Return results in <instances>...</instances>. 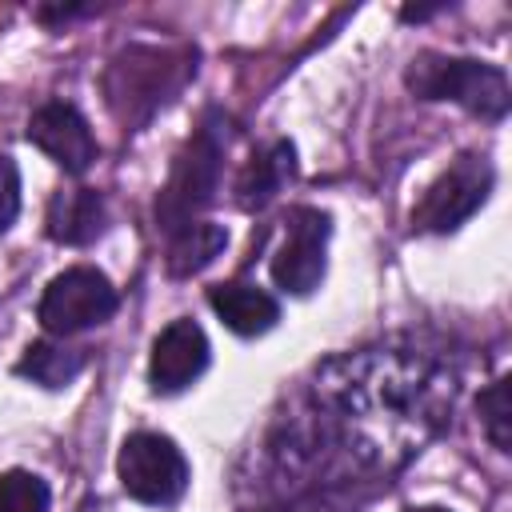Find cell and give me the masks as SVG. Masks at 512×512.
Here are the masks:
<instances>
[{"label": "cell", "mask_w": 512, "mask_h": 512, "mask_svg": "<svg viewBox=\"0 0 512 512\" xmlns=\"http://www.w3.org/2000/svg\"><path fill=\"white\" fill-rule=\"evenodd\" d=\"M404 512H452V508H444V504H412Z\"/></svg>", "instance_id": "cell-20"}, {"label": "cell", "mask_w": 512, "mask_h": 512, "mask_svg": "<svg viewBox=\"0 0 512 512\" xmlns=\"http://www.w3.org/2000/svg\"><path fill=\"white\" fill-rule=\"evenodd\" d=\"M456 368L412 344H372L328 356L312 376V416L352 472H396L452 420Z\"/></svg>", "instance_id": "cell-1"}, {"label": "cell", "mask_w": 512, "mask_h": 512, "mask_svg": "<svg viewBox=\"0 0 512 512\" xmlns=\"http://www.w3.org/2000/svg\"><path fill=\"white\" fill-rule=\"evenodd\" d=\"M52 492L48 484L28 468L0 472V512H48Z\"/></svg>", "instance_id": "cell-17"}, {"label": "cell", "mask_w": 512, "mask_h": 512, "mask_svg": "<svg viewBox=\"0 0 512 512\" xmlns=\"http://www.w3.org/2000/svg\"><path fill=\"white\" fill-rule=\"evenodd\" d=\"M224 248H228V228L224 224L192 220L188 228L172 232V240H168V272L172 276H192V272L208 268Z\"/></svg>", "instance_id": "cell-15"}, {"label": "cell", "mask_w": 512, "mask_h": 512, "mask_svg": "<svg viewBox=\"0 0 512 512\" xmlns=\"http://www.w3.org/2000/svg\"><path fill=\"white\" fill-rule=\"evenodd\" d=\"M492 164L480 156V152H464L456 156L432 184L428 192L420 196V204L412 208V228L416 232H436V236H448L456 232L492 192Z\"/></svg>", "instance_id": "cell-7"}, {"label": "cell", "mask_w": 512, "mask_h": 512, "mask_svg": "<svg viewBox=\"0 0 512 512\" xmlns=\"http://www.w3.org/2000/svg\"><path fill=\"white\" fill-rule=\"evenodd\" d=\"M84 364H88V356L80 348H68V344H56V340H36L16 360V376L56 392V388H68L84 372Z\"/></svg>", "instance_id": "cell-14"}, {"label": "cell", "mask_w": 512, "mask_h": 512, "mask_svg": "<svg viewBox=\"0 0 512 512\" xmlns=\"http://www.w3.org/2000/svg\"><path fill=\"white\" fill-rule=\"evenodd\" d=\"M120 308V296L112 288V280L92 268V264H72L64 272H56L36 304V320L48 336H76L84 328H96L104 320H112Z\"/></svg>", "instance_id": "cell-6"}, {"label": "cell", "mask_w": 512, "mask_h": 512, "mask_svg": "<svg viewBox=\"0 0 512 512\" xmlns=\"http://www.w3.org/2000/svg\"><path fill=\"white\" fill-rule=\"evenodd\" d=\"M196 72V52L188 48H152L128 44L104 72L108 108L124 124H144L160 104H168L180 84Z\"/></svg>", "instance_id": "cell-2"}, {"label": "cell", "mask_w": 512, "mask_h": 512, "mask_svg": "<svg viewBox=\"0 0 512 512\" xmlns=\"http://www.w3.org/2000/svg\"><path fill=\"white\" fill-rule=\"evenodd\" d=\"M116 476H120V488L136 504L168 508L188 492L192 468H188V456L180 452V444L172 436H164V432H132L120 444Z\"/></svg>", "instance_id": "cell-5"}, {"label": "cell", "mask_w": 512, "mask_h": 512, "mask_svg": "<svg viewBox=\"0 0 512 512\" xmlns=\"http://www.w3.org/2000/svg\"><path fill=\"white\" fill-rule=\"evenodd\" d=\"M208 304L212 312L220 316V324L244 340L252 336H264L276 328L280 320V300L272 292H264L260 284H248V280H224V284H212L208 288Z\"/></svg>", "instance_id": "cell-11"}, {"label": "cell", "mask_w": 512, "mask_h": 512, "mask_svg": "<svg viewBox=\"0 0 512 512\" xmlns=\"http://www.w3.org/2000/svg\"><path fill=\"white\" fill-rule=\"evenodd\" d=\"M404 84L416 100H452L464 112L480 120H504L512 92L504 68L472 56H448V52H416L412 64L404 68Z\"/></svg>", "instance_id": "cell-3"}, {"label": "cell", "mask_w": 512, "mask_h": 512, "mask_svg": "<svg viewBox=\"0 0 512 512\" xmlns=\"http://www.w3.org/2000/svg\"><path fill=\"white\" fill-rule=\"evenodd\" d=\"M280 224H284V240L272 256V280L288 296H312L328 268L324 252L332 236V216L312 204H300V208H288Z\"/></svg>", "instance_id": "cell-8"}, {"label": "cell", "mask_w": 512, "mask_h": 512, "mask_svg": "<svg viewBox=\"0 0 512 512\" xmlns=\"http://www.w3.org/2000/svg\"><path fill=\"white\" fill-rule=\"evenodd\" d=\"M16 216H20V172L12 156H0V232H8Z\"/></svg>", "instance_id": "cell-18"}, {"label": "cell", "mask_w": 512, "mask_h": 512, "mask_svg": "<svg viewBox=\"0 0 512 512\" xmlns=\"http://www.w3.org/2000/svg\"><path fill=\"white\" fill-rule=\"evenodd\" d=\"M476 412H480V428L488 436V444L496 452H512V376H496L480 400H476Z\"/></svg>", "instance_id": "cell-16"}, {"label": "cell", "mask_w": 512, "mask_h": 512, "mask_svg": "<svg viewBox=\"0 0 512 512\" xmlns=\"http://www.w3.org/2000/svg\"><path fill=\"white\" fill-rule=\"evenodd\" d=\"M224 152H228V128L224 120L212 112L176 152L172 172L156 196V228H164L168 236L188 228L192 220H200V212L216 200L220 188V172H224Z\"/></svg>", "instance_id": "cell-4"}, {"label": "cell", "mask_w": 512, "mask_h": 512, "mask_svg": "<svg viewBox=\"0 0 512 512\" xmlns=\"http://www.w3.org/2000/svg\"><path fill=\"white\" fill-rule=\"evenodd\" d=\"M280 512H336V508H328V504H320V500H292V504L280 508Z\"/></svg>", "instance_id": "cell-19"}, {"label": "cell", "mask_w": 512, "mask_h": 512, "mask_svg": "<svg viewBox=\"0 0 512 512\" xmlns=\"http://www.w3.org/2000/svg\"><path fill=\"white\" fill-rule=\"evenodd\" d=\"M212 364V344L204 328L188 316L164 324L148 352V384L156 396H176L188 384H196Z\"/></svg>", "instance_id": "cell-9"}, {"label": "cell", "mask_w": 512, "mask_h": 512, "mask_svg": "<svg viewBox=\"0 0 512 512\" xmlns=\"http://www.w3.org/2000/svg\"><path fill=\"white\" fill-rule=\"evenodd\" d=\"M292 176H296V148H292V140H272V144H268L260 156H252V164L240 172V180H236V204L248 208V212H256V208H264Z\"/></svg>", "instance_id": "cell-13"}, {"label": "cell", "mask_w": 512, "mask_h": 512, "mask_svg": "<svg viewBox=\"0 0 512 512\" xmlns=\"http://www.w3.org/2000/svg\"><path fill=\"white\" fill-rule=\"evenodd\" d=\"M104 220H108V212H104V196L96 188H60L48 200L44 228L56 244L84 248L104 232Z\"/></svg>", "instance_id": "cell-12"}, {"label": "cell", "mask_w": 512, "mask_h": 512, "mask_svg": "<svg viewBox=\"0 0 512 512\" xmlns=\"http://www.w3.org/2000/svg\"><path fill=\"white\" fill-rule=\"evenodd\" d=\"M28 144H36L52 164H60L68 176H84L96 156H100V144L92 136V124L84 120V112L68 100H48L32 112L28 120Z\"/></svg>", "instance_id": "cell-10"}]
</instances>
